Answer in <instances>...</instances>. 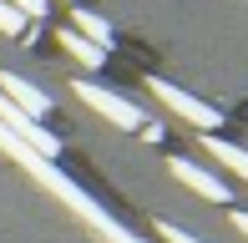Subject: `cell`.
I'll list each match as a JSON object with an SVG mask.
<instances>
[{"mask_svg": "<svg viewBox=\"0 0 248 243\" xmlns=\"http://www.w3.org/2000/svg\"><path fill=\"white\" fill-rule=\"evenodd\" d=\"M0 147H5V152H10V157H16V162H26V167H31V172H36L41 182L51 187V193H61L66 203L76 208V213H86V218H92V223H96V228H101V233H107L111 243H137V238H127V233H122V228L111 223V218H101V213H96V203H86V193H81V187H76V182H66V178H61V172H56V167H51L46 157H41L36 147H26V142H20L16 132L5 127V122H0Z\"/></svg>", "mask_w": 248, "mask_h": 243, "instance_id": "1", "label": "cell"}, {"mask_svg": "<svg viewBox=\"0 0 248 243\" xmlns=\"http://www.w3.org/2000/svg\"><path fill=\"white\" fill-rule=\"evenodd\" d=\"M76 96H81L92 112H101V117L111 122V127H122V132H137L142 122H147V117H142L132 102H122L117 91H107V86H96V81H76Z\"/></svg>", "mask_w": 248, "mask_h": 243, "instance_id": "2", "label": "cell"}, {"mask_svg": "<svg viewBox=\"0 0 248 243\" xmlns=\"http://www.w3.org/2000/svg\"><path fill=\"white\" fill-rule=\"evenodd\" d=\"M147 86H152V96H157V102H167V106H172V112L183 117V122H193V127H218V122H223L218 112H213V106H202L198 96L177 91L172 81H147Z\"/></svg>", "mask_w": 248, "mask_h": 243, "instance_id": "3", "label": "cell"}, {"mask_svg": "<svg viewBox=\"0 0 248 243\" xmlns=\"http://www.w3.org/2000/svg\"><path fill=\"white\" fill-rule=\"evenodd\" d=\"M0 96H10V102H16L26 117H41V112L51 106V96H46V91H36L26 76H10V71H0Z\"/></svg>", "mask_w": 248, "mask_h": 243, "instance_id": "4", "label": "cell"}, {"mask_svg": "<svg viewBox=\"0 0 248 243\" xmlns=\"http://www.w3.org/2000/svg\"><path fill=\"white\" fill-rule=\"evenodd\" d=\"M172 178H183L187 187H193V193L213 197V203H233V197H228V187H223L218 178H213V172H202L198 162H183V157H172Z\"/></svg>", "mask_w": 248, "mask_h": 243, "instance_id": "5", "label": "cell"}, {"mask_svg": "<svg viewBox=\"0 0 248 243\" xmlns=\"http://www.w3.org/2000/svg\"><path fill=\"white\" fill-rule=\"evenodd\" d=\"M56 41H61V46L71 51V56L81 61V66H101V56H107V51H101V46H92V41H86L81 30H61V36H56Z\"/></svg>", "mask_w": 248, "mask_h": 243, "instance_id": "6", "label": "cell"}, {"mask_svg": "<svg viewBox=\"0 0 248 243\" xmlns=\"http://www.w3.org/2000/svg\"><path fill=\"white\" fill-rule=\"evenodd\" d=\"M71 30H81V36L92 41V46H101V51L111 46V26H107L101 15H92V10H76V26H71Z\"/></svg>", "mask_w": 248, "mask_h": 243, "instance_id": "7", "label": "cell"}, {"mask_svg": "<svg viewBox=\"0 0 248 243\" xmlns=\"http://www.w3.org/2000/svg\"><path fill=\"white\" fill-rule=\"evenodd\" d=\"M208 152H213L218 162H228L238 178H248V152H243V147H233V142H213V137H208Z\"/></svg>", "mask_w": 248, "mask_h": 243, "instance_id": "8", "label": "cell"}, {"mask_svg": "<svg viewBox=\"0 0 248 243\" xmlns=\"http://www.w3.org/2000/svg\"><path fill=\"white\" fill-rule=\"evenodd\" d=\"M0 30H5V36H20V30H26V15H20L16 5H5V0H0Z\"/></svg>", "mask_w": 248, "mask_h": 243, "instance_id": "9", "label": "cell"}, {"mask_svg": "<svg viewBox=\"0 0 248 243\" xmlns=\"http://www.w3.org/2000/svg\"><path fill=\"white\" fill-rule=\"evenodd\" d=\"M5 5H16L20 15H26V20H41V15H46V10H51L46 0H5Z\"/></svg>", "mask_w": 248, "mask_h": 243, "instance_id": "10", "label": "cell"}, {"mask_svg": "<svg viewBox=\"0 0 248 243\" xmlns=\"http://www.w3.org/2000/svg\"><path fill=\"white\" fill-rule=\"evenodd\" d=\"M162 238H167V243H198L193 233H183V228H172V223H162Z\"/></svg>", "mask_w": 248, "mask_h": 243, "instance_id": "11", "label": "cell"}, {"mask_svg": "<svg viewBox=\"0 0 248 243\" xmlns=\"http://www.w3.org/2000/svg\"><path fill=\"white\" fill-rule=\"evenodd\" d=\"M233 223H238V228H243V233H248V213H233Z\"/></svg>", "mask_w": 248, "mask_h": 243, "instance_id": "12", "label": "cell"}]
</instances>
